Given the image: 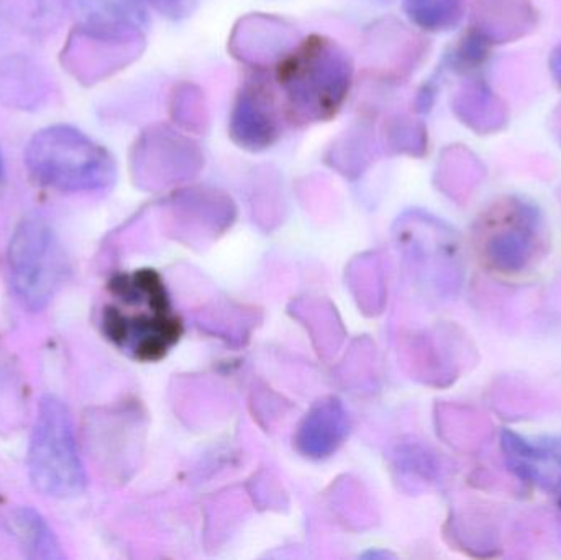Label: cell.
Instances as JSON below:
<instances>
[{
    "instance_id": "1",
    "label": "cell",
    "mask_w": 561,
    "mask_h": 560,
    "mask_svg": "<svg viewBox=\"0 0 561 560\" xmlns=\"http://www.w3.org/2000/svg\"><path fill=\"white\" fill-rule=\"evenodd\" d=\"M102 331L134 361L167 357L183 335V321L160 273L145 268L115 276L102 309Z\"/></svg>"
},
{
    "instance_id": "2",
    "label": "cell",
    "mask_w": 561,
    "mask_h": 560,
    "mask_svg": "<svg viewBox=\"0 0 561 560\" xmlns=\"http://www.w3.org/2000/svg\"><path fill=\"white\" fill-rule=\"evenodd\" d=\"M355 78L350 53L323 35L299 38L276 61L275 81L287 122L322 124L336 117Z\"/></svg>"
},
{
    "instance_id": "3",
    "label": "cell",
    "mask_w": 561,
    "mask_h": 560,
    "mask_svg": "<svg viewBox=\"0 0 561 560\" xmlns=\"http://www.w3.org/2000/svg\"><path fill=\"white\" fill-rule=\"evenodd\" d=\"M30 174L43 186L62 193L107 190L117 178V164L104 145L72 125L42 128L25 148Z\"/></svg>"
},
{
    "instance_id": "4",
    "label": "cell",
    "mask_w": 561,
    "mask_h": 560,
    "mask_svg": "<svg viewBox=\"0 0 561 560\" xmlns=\"http://www.w3.org/2000/svg\"><path fill=\"white\" fill-rule=\"evenodd\" d=\"M28 470L33 485L43 495L69 500L84 492V467L71 414L58 398L46 397L39 403L30 443Z\"/></svg>"
},
{
    "instance_id": "5",
    "label": "cell",
    "mask_w": 561,
    "mask_h": 560,
    "mask_svg": "<svg viewBox=\"0 0 561 560\" xmlns=\"http://www.w3.org/2000/svg\"><path fill=\"white\" fill-rule=\"evenodd\" d=\"M65 272V256L56 233L43 217L23 220L9 247L10 283L16 298L25 308L39 311L45 308Z\"/></svg>"
},
{
    "instance_id": "6",
    "label": "cell",
    "mask_w": 561,
    "mask_h": 560,
    "mask_svg": "<svg viewBox=\"0 0 561 560\" xmlns=\"http://www.w3.org/2000/svg\"><path fill=\"white\" fill-rule=\"evenodd\" d=\"M284 112L272 76L253 66L240 85L229 117V135L242 150L260 153L278 144Z\"/></svg>"
},
{
    "instance_id": "7",
    "label": "cell",
    "mask_w": 561,
    "mask_h": 560,
    "mask_svg": "<svg viewBox=\"0 0 561 560\" xmlns=\"http://www.w3.org/2000/svg\"><path fill=\"white\" fill-rule=\"evenodd\" d=\"M540 249L542 220L533 206L514 201L488 220L483 256L491 268L507 275L523 273L539 256Z\"/></svg>"
},
{
    "instance_id": "8",
    "label": "cell",
    "mask_w": 561,
    "mask_h": 560,
    "mask_svg": "<svg viewBox=\"0 0 561 560\" xmlns=\"http://www.w3.org/2000/svg\"><path fill=\"white\" fill-rule=\"evenodd\" d=\"M76 32L117 43L144 42L150 25L145 0H66Z\"/></svg>"
},
{
    "instance_id": "9",
    "label": "cell",
    "mask_w": 561,
    "mask_h": 560,
    "mask_svg": "<svg viewBox=\"0 0 561 560\" xmlns=\"http://www.w3.org/2000/svg\"><path fill=\"white\" fill-rule=\"evenodd\" d=\"M503 450L511 469L523 480L542 489L553 490L561 480V441L530 443L517 434L504 431Z\"/></svg>"
},
{
    "instance_id": "10",
    "label": "cell",
    "mask_w": 561,
    "mask_h": 560,
    "mask_svg": "<svg viewBox=\"0 0 561 560\" xmlns=\"http://www.w3.org/2000/svg\"><path fill=\"white\" fill-rule=\"evenodd\" d=\"M16 538L30 559L58 560L65 558L58 541L45 519L32 508L16 510L13 515Z\"/></svg>"
},
{
    "instance_id": "11",
    "label": "cell",
    "mask_w": 561,
    "mask_h": 560,
    "mask_svg": "<svg viewBox=\"0 0 561 560\" xmlns=\"http://www.w3.org/2000/svg\"><path fill=\"white\" fill-rule=\"evenodd\" d=\"M404 10L419 28L442 32L460 22L463 0H404Z\"/></svg>"
},
{
    "instance_id": "12",
    "label": "cell",
    "mask_w": 561,
    "mask_h": 560,
    "mask_svg": "<svg viewBox=\"0 0 561 560\" xmlns=\"http://www.w3.org/2000/svg\"><path fill=\"white\" fill-rule=\"evenodd\" d=\"M145 3L164 19L180 22L196 12L201 0H145Z\"/></svg>"
},
{
    "instance_id": "13",
    "label": "cell",
    "mask_w": 561,
    "mask_h": 560,
    "mask_svg": "<svg viewBox=\"0 0 561 560\" xmlns=\"http://www.w3.org/2000/svg\"><path fill=\"white\" fill-rule=\"evenodd\" d=\"M557 492V506H559V513H560V522H561V480L559 482V485L556 487Z\"/></svg>"
},
{
    "instance_id": "14",
    "label": "cell",
    "mask_w": 561,
    "mask_h": 560,
    "mask_svg": "<svg viewBox=\"0 0 561 560\" xmlns=\"http://www.w3.org/2000/svg\"><path fill=\"white\" fill-rule=\"evenodd\" d=\"M556 71H557V76H559V79L561 82V49H560V53H557Z\"/></svg>"
},
{
    "instance_id": "15",
    "label": "cell",
    "mask_w": 561,
    "mask_h": 560,
    "mask_svg": "<svg viewBox=\"0 0 561 560\" xmlns=\"http://www.w3.org/2000/svg\"><path fill=\"white\" fill-rule=\"evenodd\" d=\"M3 180V160H2V153H0V183H2Z\"/></svg>"
}]
</instances>
